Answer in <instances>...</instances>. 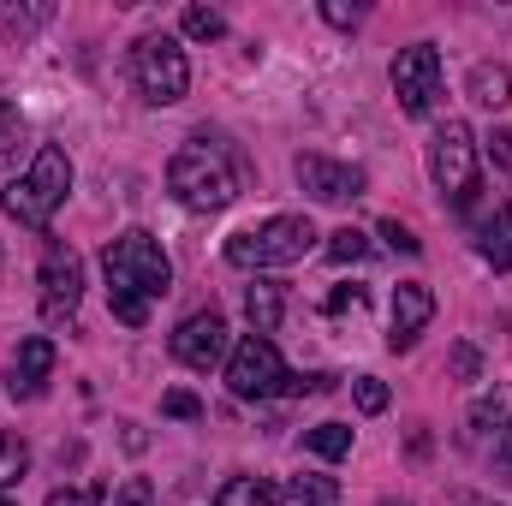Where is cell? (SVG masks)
Segmentation results:
<instances>
[{
    "label": "cell",
    "mask_w": 512,
    "mask_h": 506,
    "mask_svg": "<svg viewBox=\"0 0 512 506\" xmlns=\"http://www.w3.org/2000/svg\"><path fill=\"white\" fill-rule=\"evenodd\" d=\"M24 471H30V447L18 435H0V489L24 483Z\"/></svg>",
    "instance_id": "ffe728a7"
},
{
    "label": "cell",
    "mask_w": 512,
    "mask_h": 506,
    "mask_svg": "<svg viewBox=\"0 0 512 506\" xmlns=\"http://www.w3.org/2000/svg\"><path fill=\"white\" fill-rule=\"evenodd\" d=\"M292 173H298V185H304L316 203H346V197L364 191V173L346 167V161H328V155H298Z\"/></svg>",
    "instance_id": "8fae6325"
},
{
    "label": "cell",
    "mask_w": 512,
    "mask_h": 506,
    "mask_svg": "<svg viewBox=\"0 0 512 506\" xmlns=\"http://www.w3.org/2000/svg\"><path fill=\"white\" fill-rule=\"evenodd\" d=\"M245 316H251V334H274L280 328V316H286V292L274 286V280H256L251 292H245Z\"/></svg>",
    "instance_id": "5bb4252c"
},
{
    "label": "cell",
    "mask_w": 512,
    "mask_h": 506,
    "mask_svg": "<svg viewBox=\"0 0 512 506\" xmlns=\"http://www.w3.org/2000/svg\"><path fill=\"white\" fill-rule=\"evenodd\" d=\"M477 251H483V262H495V268H512V209H501V215L477 233Z\"/></svg>",
    "instance_id": "9a60e30c"
},
{
    "label": "cell",
    "mask_w": 512,
    "mask_h": 506,
    "mask_svg": "<svg viewBox=\"0 0 512 506\" xmlns=\"http://www.w3.org/2000/svg\"><path fill=\"white\" fill-rule=\"evenodd\" d=\"M18 137H24V114H18V102H6V90H0V155H12Z\"/></svg>",
    "instance_id": "cb8c5ba5"
},
{
    "label": "cell",
    "mask_w": 512,
    "mask_h": 506,
    "mask_svg": "<svg viewBox=\"0 0 512 506\" xmlns=\"http://www.w3.org/2000/svg\"><path fill=\"white\" fill-rule=\"evenodd\" d=\"M477 370H483L477 346H453V376H459V381H477Z\"/></svg>",
    "instance_id": "4dcf8cb0"
},
{
    "label": "cell",
    "mask_w": 512,
    "mask_h": 506,
    "mask_svg": "<svg viewBox=\"0 0 512 506\" xmlns=\"http://www.w3.org/2000/svg\"><path fill=\"white\" fill-rule=\"evenodd\" d=\"M304 447L322 453V459H346L352 453V429L346 423H316V429H304Z\"/></svg>",
    "instance_id": "d6986e66"
},
{
    "label": "cell",
    "mask_w": 512,
    "mask_h": 506,
    "mask_svg": "<svg viewBox=\"0 0 512 506\" xmlns=\"http://www.w3.org/2000/svg\"><path fill=\"white\" fill-rule=\"evenodd\" d=\"M489 149H495V161H501V167H512V131H495V137H489Z\"/></svg>",
    "instance_id": "836d02e7"
},
{
    "label": "cell",
    "mask_w": 512,
    "mask_h": 506,
    "mask_svg": "<svg viewBox=\"0 0 512 506\" xmlns=\"http://www.w3.org/2000/svg\"><path fill=\"white\" fill-rule=\"evenodd\" d=\"M48 376H54V340H48V334L18 340L12 370H6V393H12V399H36V393L48 387Z\"/></svg>",
    "instance_id": "7c38bea8"
},
{
    "label": "cell",
    "mask_w": 512,
    "mask_h": 506,
    "mask_svg": "<svg viewBox=\"0 0 512 506\" xmlns=\"http://www.w3.org/2000/svg\"><path fill=\"white\" fill-rule=\"evenodd\" d=\"M167 191H173L185 209H197V215H221V209L239 197V173H233V161H227L221 143L191 137V143L167 161Z\"/></svg>",
    "instance_id": "7a4b0ae2"
},
{
    "label": "cell",
    "mask_w": 512,
    "mask_h": 506,
    "mask_svg": "<svg viewBox=\"0 0 512 506\" xmlns=\"http://www.w3.org/2000/svg\"><path fill=\"white\" fill-rule=\"evenodd\" d=\"M286 501L292 506H340V483L334 477H292Z\"/></svg>",
    "instance_id": "ac0fdd59"
},
{
    "label": "cell",
    "mask_w": 512,
    "mask_h": 506,
    "mask_svg": "<svg viewBox=\"0 0 512 506\" xmlns=\"http://www.w3.org/2000/svg\"><path fill=\"white\" fill-rule=\"evenodd\" d=\"M173 358L185 364V370H215V364H227V322L215 316V310H197V316H185L179 328H173Z\"/></svg>",
    "instance_id": "30bf717a"
},
{
    "label": "cell",
    "mask_w": 512,
    "mask_h": 506,
    "mask_svg": "<svg viewBox=\"0 0 512 506\" xmlns=\"http://www.w3.org/2000/svg\"><path fill=\"white\" fill-rule=\"evenodd\" d=\"M66 191H72V155H66L60 143H42L36 161H30V173L0 191V209H6L18 227L48 233V221H54V209L66 203Z\"/></svg>",
    "instance_id": "3957f363"
},
{
    "label": "cell",
    "mask_w": 512,
    "mask_h": 506,
    "mask_svg": "<svg viewBox=\"0 0 512 506\" xmlns=\"http://www.w3.org/2000/svg\"><path fill=\"white\" fill-rule=\"evenodd\" d=\"M102 495H108V483H96L90 495H84V489H54V495H48V506H96Z\"/></svg>",
    "instance_id": "f1b7e54d"
},
{
    "label": "cell",
    "mask_w": 512,
    "mask_h": 506,
    "mask_svg": "<svg viewBox=\"0 0 512 506\" xmlns=\"http://www.w3.org/2000/svg\"><path fill=\"white\" fill-rule=\"evenodd\" d=\"M310 251H316L310 215H274V221L245 227V233L227 239V262L233 268H286V262H298V256H310Z\"/></svg>",
    "instance_id": "277c9868"
},
{
    "label": "cell",
    "mask_w": 512,
    "mask_h": 506,
    "mask_svg": "<svg viewBox=\"0 0 512 506\" xmlns=\"http://www.w3.org/2000/svg\"><path fill=\"white\" fill-rule=\"evenodd\" d=\"M48 18H54V6H24V12L6 6V12H0V30H6V36H24V30H36V24H48Z\"/></svg>",
    "instance_id": "7402d4cb"
},
{
    "label": "cell",
    "mask_w": 512,
    "mask_h": 506,
    "mask_svg": "<svg viewBox=\"0 0 512 506\" xmlns=\"http://www.w3.org/2000/svg\"><path fill=\"white\" fill-rule=\"evenodd\" d=\"M429 173H435V185L447 191L453 209L477 203V137H471L465 120L435 126V137H429Z\"/></svg>",
    "instance_id": "8992f818"
},
{
    "label": "cell",
    "mask_w": 512,
    "mask_h": 506,
    "mask_svg": "<svg viewBox=\"0 0 512 506\" xmlns=\"http://www.w3.org/2000/svg\"><path fill=\"white\" fill-rule=\"evenodd\" d=\"M131 78H137V90H143L149 108H173L191 90V60H185V48L167 30H149L131 48Z\"/></svg>",
    "instance_id": "5b68a950"
},
{
    "label": "cell",
    "mask_w": 512,
    "mask_h": 506,
    "mask_svg": "<svg viewBox=\"0 0 512 506\" xmlns=\"http://www.w3.org/2000/svg\"><path fill=\"white\" fill-rule=\"evenodd\" d=\"M114 506H155L149 477H126V483H120V495H114Z\"/></svg>",
    "instance_id": "4316f807"
},
{
    "label": "cell",
    "mask_w": 512,
    "mask_h": 506,
    "mask_svg": "<svg viewBox=\"0 0 512 506\" xmlns=\"http://www.w3.org/2000/svg\"><path fill=\"white\" fill-rule=\"evenodd\" d=\"M161 411H167V417H203V405H197V393H185V387H173V393L161 399Z\"/></svg>",
    "instance_id": "83f0119b"
},
{
    "label": "cell",
    "mask_w": 512,
    "mask_h": 506,
    "mask_svg": "<svg viewBox=\"0 0 512 506\" xmlns=\"http://www.w3.org/2000/svg\"><path fill=\"white\" fill-rule=\"evenodd\" d=\"M358 411H387V381H376V376H358Z\"/></svg>",
    "instance_id": "484cf974"
},
{
    "label": "cell",
    "mask_w": 512,
    "mask_h": 506,
    "mask_svg": "<svg viewBox=\"0 0 512 506\" xmlns=\"http://www.w3.org/2000/svg\"><path fill=\"white\" fill-rule=\"evenodd\" d=\"M0 506H12V501H0Z\"/></svg>",
    "instance_id": "d590c367"
},
{
    "label": "cell",
    "mask_w": 512,
    "mask_h": 506,
    "mask_svg": "<svg viewBox=\"0 0 512 506\" xmlns=\"http://www.w3.org/2000/svg\"><path fill=\"white\" fill-rule=\"evenodd\" d=\"M495 453H501V465H512V423L501 429V441H495Z\"/></svg>",
    "instance_id": "e575fe53"
},
{
    "label": "cell",
    "mask_w": 512,
    "mask_h": 506,
    "mask_svg": "<svg viewBox=\"0 0 512 506\" xmlns=\"http://www.w3.org/2000/svg\"><path fill=\"white\" fill-rule=\"evenodd\" d=\"M429 316H435L429 286H417V280L393 286V334H387V346H393V352H411V346H417V334L429 328Z\"/></svg>",
    "instance_id": "4fadbf2b"
},
{
    "label": "cell",
    "mask_w": 512,
    "mask_h": 506,
    "mask_svg": "<svg viewBox=\"0 0 512 506\" xmlns=\"http://www.w3.org/2000/svg\"><path fill=\"white\" fill-rule=\"evenodd\" d=\"M328 256H334V262H364V256H370V239H364L358 227H340V233L328 239Z\"/></svg>",
    "instance_id": "603a6c76"
},
{
    "label": "cell",
    "mask_w": 512,
    "mask_h": 506,
    "mask_svg": "<svg viewBox=\"0 0 512 506\" xmlns=\"http://www.w3.org/2000/svg\"><path fill=\"white\" fill-rule=\"evenodd\" d=\"M334 370H310V376H286V387H280V393H298V399H304V393H328V387H334Z\"/></svg>",
    "instance_id": "d4e9b609"
},
{
    "label": "cell",
    "mask_w": 512,
    "mask_h": 506,
    "mask_svg": "<svg viewBox=\"0 0 512 506\" xmlns=\"http://www.w3.org/2000/svg\"><path fill=\"white\" fill-rule=\"evenodd\" d=\"M286 364H280V352H274V340H262V334H245L233 352H227V387H233V399H274L280 387H286Z\"/></svg>",
    "instance_id": "52a82bcc"
},
{
    "label": "cell",
    "mask_w": 512,
    "mask_h": 506,
    "mask_svg": "<svg viewBox=\"0 0 512 506\" xmlns=\"http://www.w3.org/2000/svg\"><path fill=\"white\" fill-rule=\"evenodd\" d=\"M322 18H328V24H340V30H352L364 12H358V6H340V0H328V6H322Z\"/></svg>",
    "instance_id": "d6a6232c"
},
{
    "label": "cell",
    "mask_w": 512,
    "mask_h": 506,
    "mask_svg": "<svg viewBox=\"0 0 512 506\" xmlns=\"http://www.w3.org/2000/svg\"><path fill=\"white\" fill-rule=\"evenodd\" d=\"M471 96H477L483 108H507L512 102V72L507 66H477V72H471Z\"/></svg>",
    "instance_id": "e0dca14e"
},
{
    "label": "cell",
    "mask_w": 512,
    "mask_h": 506,
    "mask_svg": "<svg viewBox=\"0 0 512 506\" xmlns=\"http://www.w3.org/2000/svg\"><path fill=\"white\" fill-rule=\"evenodd\" d=\"M185 36H197V42H215V36H227V18H221L215 6H191V12H185Z\"/></svg>",
    "instance_id": "44dd1931"
},
{
    "label": "cell",
    "mask_w": 512,
    "mask_h": 506,
    "mask_svg": "<svg viewBox=\"0 0 512 506\" xmlns=\"http://www.w3.org/2000/svg\"><path fill=\"white\" fill-rule=\"evenodd\" d=\"M84 298V262L66 239H48L42 245V322H72Z\"/></svg>",
    "instance_id": "9c48e42d"
},
{
    "label": "cell",
    "mask_w": 512,
    "mask_h": 506,
    "mask_svg": "<svg viewBox=\"0 0 512 506\" xmlns=\"http://www.w3.org/2000/svg\"><path fill=\"white\" fill-rule=\"evenodd\" d=\"M364 310V286H340L334 292V316H358Z\"/></svg>",
    "instance_id": "1f68e13d"
},
{
    "label": "cell",
    "mask_w": 512,
    "mask_h": 506,
    "mask_svg": "<svg viewBox=\"0 0 512 506\" xmlns=\"http://www.w3.org/2000/svg\"><path fill=\"white\" fill-rule=\"evenodd\" d=\"M393 96H399V108L411 120L435 108V96H441V54H435V42H411V48L393 54Z\"/></svg>",
    "instance_id": "ba28073f"
},
{
    "label": "cell",
    "mask_w": 512,
    "mask_h": 506,
    "mask_svg": "<svg viewBox=\"0 0 512 506\" xmlns=\"http://www.w3.org/2000/svg\"><path fill=\"white\" fill-rule=\"evenodd\" d=\"M215 506H280V489L262 483V477H233V483L215 495Z\"/></svg>",
    "instance_id": "2e32d148"
},
{
    "label": "cell",
    "mask_w": 512,
    "mask_h": 506,
    "mask_svg": "<svg viewBox=\"0 0 512 506\" xmlns=\"http://www.w3.org/2000/svg\"><path fill=\"white\" fill-rule=\"evenodd\" d=\"M382 239H387L399 256H417V251H423V245L411 239V227H399V221H382Z\"/></svg>",
    "instance_id": "f546056e"
},
{
    "label": "cell",
    "mask_w": 512,
    "mask_h": 506,
    "mask_svg": "<svg viewBox=\"0 0 512 506\" xmlns=\"http://www.w3.org/2000/svg\"><path fill=\"white\" fill-rule=\"evenodd\" d=\"M102 274H108V304H114V316L126 328H143L149 304L167 298V286H173V262L149 233H120L102 251Z\"/></svg>",
    "instance_id": "6da1fadb"
}]
</instances>
